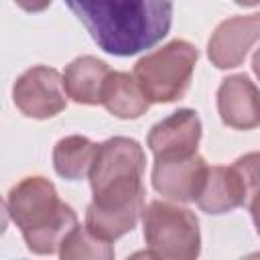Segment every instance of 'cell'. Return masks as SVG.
Instances as JSON below:
<instances>
[{
  "mask_svg": "<svg viewBox=\"0 0 260 260\" xmlns=\"http://www.w3.org/2000/svg\"><path fill=\"white\" fill-rule=\"evenodd\" d=\"M65 4L102 51L130 57L167 37L175 0H65Z\"/></svg>",
  "mask_w": 260,
  "mask_h": 260,
  "instance_id": "cell-1",
  "label": "cell"
},
{
  "mask_svg": "<svg viewBox=\"0 0 260 260\" xmlns=\"http://www.w3.org/2000/svg\"><path fill=\"white\" fill-rule=\"evenodd\" d=\"M8 207L28 248L39 254L53 252L75 228L73 209L59 201L55 187L43 177H28L18 183L10 191Z\"/></svg>",
  "mask_w": 260,
  "mask_h": 260,
  "instance_id": "cell-2",
  "label": "cell"
},
{
  "mask_svg": "<svg viewBox=\"0 0 260 260\" xmlns=\"http://www.w3.org/2000/svg\"><path fill=\"white\" fill-rule=\"evenodd\" d=\"M197 61V49L187 41H173L167 47L140 59L134 77L148 102H173L185 93Z\"/></svg>",
  "mask_w": 260,
  "mask_h": 260,
  "instance_id": "cell-3",
  "label": "cell"
},
{
  "mask_svg": "<svg viewBox=\"0 0 260 260\" xmlns=\"http://www.w3.org/2000/svg\"><path fill=\"white\" fill-rule=\"evenodd\" d=\"M144 238L154 256H197V217L183 207L152 201L144 211Z\"/></svg>",
  "mask_w": 260,
  "mask_h": 260,
  "instance_id": "cell-4",
  "label": "cell"
},
{
  "mask_svg": "<svg viewBox=\"0 0 260 260\" xmlns=\"http://www.w3.org/2000/svg\"><path fill=\"white\" fill-rule=\"evenodd\" d=\"M14 104L24 116L51 118L65 108V83L55 69L32 67L16 81Z\"/></svg>",
  "mask_w": 260,
  "mask_h": 260,
  "instance_id": "cell-5",
  "label": "cell"
},
{
  "mask_svg": "<svg viewBox=\"0 0 260 260\" xmlns=\"http://www.w3.org/2000/svg\"><path fill=\"white\" fill-rule=\"evenodd\" d=\"M205 160L195 152L189 156H167L154 158L152 185L158 193L177 201H195L203 175Z\"/></svg>",
  "mask_w": 260,
  "mask_h": 260,
  "instance_id": "cell-6",
  "label": "cell"
},
{
  "mask_svg": "<svg viewBox=\"0 0 260 260\" xmlns=\"http://www.w3.org/2000/svg\"><path fill=\"white\" fill-rule=\"evenodd\" d=\"M201 124L193 110H179L167 120L158 122L148 134V146L154 158L189 156L197 152Z\"/></svg>",
  "mask_w": 260,
  "mask_h": 260,
  "instance_id": "cell-7",
  "label": "cell"
},
{
  "mask_svg": "<svg viewBox=\"0 0 260 260\" xmlns=\"http://www.w3.org/2000/svg\"><path fill=\"white\" fill-rule=\"evenodd\" d=\"M256 39H260V12L230 18L213 32L209 41V59L219 69L238 67Z\"/></svg>",
  "mask_w": 260,
  "mask_h": 260,
  "instance_id": "cell-8",
  "label": "cell"
},
{
  "mask_svg": "<svg viewBox=\"0 0 260 260\" xmlns=\"http://www.w3.org/2000/svg\"><path fill=\"white\" fill-rule=\"evenodd\" d=\"M217 108L221 120L240 130L260 124V91L246 75L228 77L217 91Z\"/></svg>",
  "mask_w": 260,
  "mask_h": 260,
  "instance_id": "cell-9",
  "label": "cell"
},
{
  "mask_svg": "<svg viewBox=\"0 0 260 260\" xmlns=\"http://www.w3.org/2000/svg\"><path fill=\"white\" fill-rule=\"evenodd\" d=\"M248 199V189L236 167H213L205 171L195 201L207 213H225Z\"/></svg>",
  "mask_w": 260,
  "mask_h": 260,
  "instance_id": "cell-10",
  "label": "cell"
},
{
  "mask_svg": "<svg viewBox=\"0 0 260 260\" xmlns=\"http://www.w3.org/2000/svg\"><path fill=\"white\" fill-rule=\"evenodd\" d=\"M108 75L110 69L104 61L95 57H79L65 69V91L79 104H102V91Z\"/></svg>",
  "mask_w": 260,
  "mask_h": 260,
  "instance_id": "cell-11",
  "label": "cell"
},
{
  "mask_svg": "<svg viewBox=\"0 0 260 260\" xmlns=\"http://www.w3.org/2000/svg\"><path fill=\"white\" fill-rule=\"evenodd\" d=\"M102 104L118 118H138L148 108V100L136 77L118 71H110L106 77Z\"/></svg>",
  "mask_w": 260,
  "mask_h": 260,
  "instance_id": "cell-12",
  "label": "cell"
},
{
  "mask_svg": "<svg viewBox=\"0 0 260 260\" xmlns=\"http://www.w3.org/2000/svg\"><path fill=\"white\" fill-rule=\"evenodd\" d=\"M95 152H98V144L89 142L83 136L63 138L57 142L55 152H53L55 169L61 177L69 181H77L91 171Z\"/></svg>",
  "mask_w": 260,
  "mask_h": 260,
  "instance_id": "cell-13",
  "label": "cell"
},
{
  "mask_svg": "<svg viewBox=\"0 0 260 260\" xmlns=\"http://www.w3.org/2000/svg\"><path fill=\"white\" fill-rule=\"evenodd\" d=\"M234 167L238 169V173L242 175V179L246 183L248 197L254 195L260 189V152H252V154L238 158Z\"/></svg>",
  "mask_w": 260,
  "mask_h": 260,
  "instance_id": "cell-14",
  "label": "cell"
},
{
  "mask_svg": "<svg viewBox=\"0 0 260 260\" xmlns=\"http://www.w3.org/2000/svg\"><path fill=\"white\" fill-rule=\"evenodd\" d=\"M14 2L28 12H41L51 4V0H14Z\"/></svg>",
  "mask_w": 260,
  "mask_h": 260,
  "instance_id": "cell-15",
  "label": "cell"
},
{
  "mask_svg": "<svg viewBox=\"0 0 260 260\" xmlns=\"http://www.w3.org/2000/svg\"><path fill=\"white\" fill-rule=\"evenodd\" d=\"M250 209H252V217H254V223H256L258 234H260V189L254 193V201H252Z\"/></svg>",
  "mask_w": 260,
  "mask_h": 260,
  "instance_id": "cell-16",
  "label": "cell"
},
{
  "mask_svg": "<svg viewBox=\"0 0 260 260\" xmlns=\"http://www.w3.org/2000/svg\"><path fill=\"white\" fill-rule=\"evenodd\" d=\"M254 71H256V75L260 77V49H258L256 55H254Z\"/></svg>",
  "mask_w": 260,
  "mask_h": 260,
  "instance_id": "cell-17",
  "label": "cell"
},
{
  "mask_svg": "<svg viewBox=\"0 0 260 260\" xmlns=\"http://www.w3.org/2000/svg\"><path fill=\"white\" fill-rule=\"evenodd\" d=\"M236 4H240V6H254V4H258L260 0H234Z\"/></svg>",
  "mask_w": 260,
  "mask_h": 260,
  "instance_id": "cell-18",
  "label": "cell"
}]
</instances>
